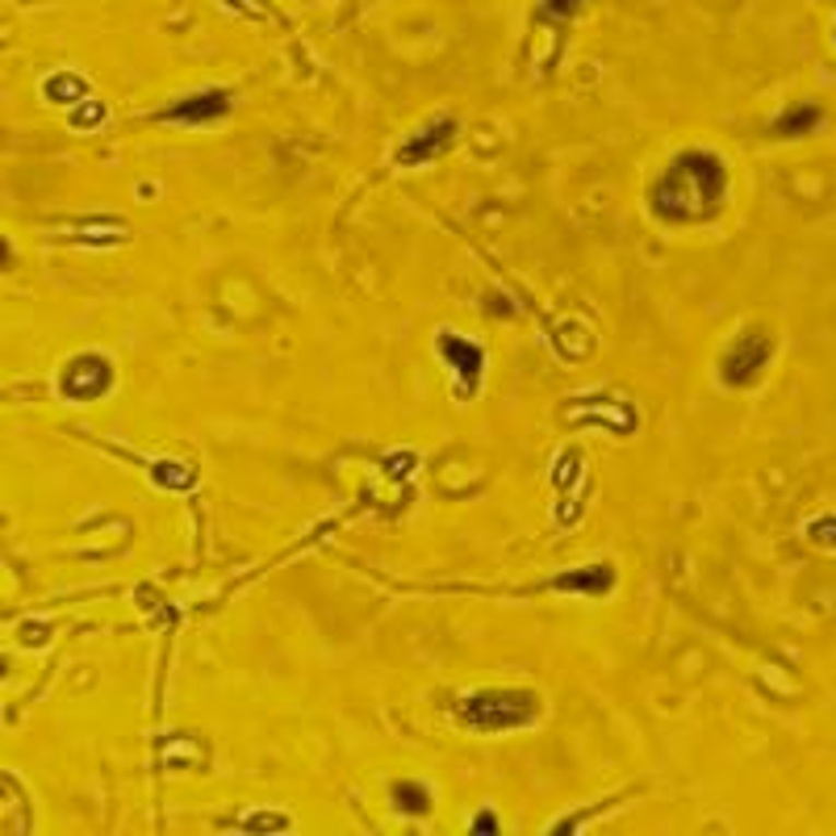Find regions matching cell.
<instances>
[{"label":"cell","instance_id":"1","mask_svg":"<svg viewBox=\"0 0 836 836\" xmlns=\"http://www.w3.org/2000/svg\"><path fill=\"white\" fill-rule=\"evenodd\" d=\"M728 189V167L711 151H682L652 185V214L661 222H698L716 214Z\"/></svg>","mask_w":836,"mask_h":836},{"label":"cell","instance_id":"2","mask_svg":"<svg viewBox=\"0 0 836 836\" xmlns=\"http://www.w3.org/2000/svg\"><path fill=\"white\" fill-rule=\"evenodd\" d=\"M535 716H540V694L531 691H481L456 703V723L481 737L527 728Z\"/></svg>","mask_w":836,"mask_h":836},{"label":"cell","instance_id":"3","mask_svg":"<svg viewBox=\"0 0 836 836\" xmlns=\"http://www.w3.org/2000/svg\"><path fill=\"white\" fill-rule=\"evenodd\" d=\"M769 352H774L769 334H762V331L741 334V339L732 343V352L723 356V381L728 385H749L757 373H762L765 364H769Z\"/></svg>","mask_w":836,"mask_h":836},{"label":"cell","instance_id":"4","mask_svg":"<svg viewBox=\"0 0 836 836\" xmlns=\"http://www.w3.org/2000/svg\"><path fill=\"white\" fill-rule=\"evenodd\" d=\"M109 381H114V373H109V360L105 356H75L72 364L63 368L59 389H63L68 398H75V402H93V398H101V393L109 389Z\"/></svg>","mask_w":836,"mask_h":836},{"label":"cell","instance_id":"5","mask_svg":"<svg viewBox=\"0 0 836 836\" xmlns=\"http://www.w3.org/2000/svg\"><path fill=\"white\" fill-rule=\"evenodd\" d=\"M231 109V96L222 89H205V93H192L185 101H176L172 109L160 114V121H185V126H197V121H214Z\"/></svg>","mask_w":836,"mask_h":836},{"label":"cell","instance_id":"6","mask_svg":"<svg viewBox=\"0 0 836 836\" xmlns=\"http://www.w3.org/2000/svg\"><path fill=\"white\" fill-rule=\"evenodd\" d=\"M452 134H456V121H435V126H427L423 134H414L410 143H402L398 146V164H407V167H414V164H427L431 155H439L444 146L452 143Z\"/></svg>","mask_w":836,"mask_h":836},{"label":"cell","instance_id":"7","mask_svg":"<svg viewBox=\"0 0 836 836\" xmlns=\"http://www.w3.org/2000/svg\"><path fill=\"white\" fill-rule=\"evenodd\" d=\"M439 352L448 356V364H452L456 373H460L469 385L481 377V364H485V356H481L478 343H464V339H456V334H444V339H439Z\"/></svg>","mask_w":836,"mask_h":836},{"label":"cell","instance_id":"8","mask_svg":"<svg viewBox=\"0 0 836 836\" xmlns=\"http://www.w3.org/2000/svg\"><path fill=\"white\" fill-rule=\"evenodd\" d=\"M611 586H615L611 565H590V569H581V574H569L556 581V590H586V594H607Z\"/></svg>","mask_w":836,"mask_h":836},{"label":"cell","instance_id":"9","mask_svg":"<svg viewBox=\"0 0 836 836\" xmlns=\"http://www.w3.org/2000/svg\"><path fill=\"white\" fill-rule=\"evenodd\" d=\"M820 126V109L815 105H794V109H787L782 118H778V134L782 139H794V134H808V130H815Z\"/></svg>","mask_w":836,"mask_h":836},{"label":"cell","instance_id":"10","mask_svg":"<svg viewBox=\"0 0 836 836\" xmlns=\"http://www.w3.org/2000/svg\"><path fill=\"white\" fill-rule=\"evenodd\" d=\"M393 799H398L402 812H414V815H423L431 808L427 787H419V782H398V787H393Z\"/></svg>","mask_w":836,"mask_h":836},{"label":"cell","instance_id":"11","mask_svg":"<svg viewBox=\"0 0 836 836\" xmlns=\"http://www.w3.org/2000/svg\"><path fill=\"white\" fill-rule=\"evenodd\" d=\"M84 93H89V84H84L80 75H50L47 80L50 101H63V96H84Z\"/></svg>","mask_w":836,"mask_h":836},{"label":"cell","instance_id":"12","mask_svg":"<svg viewBox=\"0 0 836 836\" xmlns=\"http://www.w3.org/2000/svg\"><path fill=\"white\" fill-rule=\"evenodd\" d=\"M581 4H586V0H544V9H549L552 17H574Z\"/></svg>","mask_w":836,"mask_h":836},{"label":"cell","instance_id":"13","mask_svg":"<svg viewBox=\"0 0 836 836\" xmlns=\"http://www.w3.org/2000/svg\"><path fill=\"white\" fill-rule=\"evenodd\" d=\"M473 828H485V833H490V828H498V820H494V815H478V824H473Z\"/></svg>","mask_w":836,"mask_h":836}]
</instances>
